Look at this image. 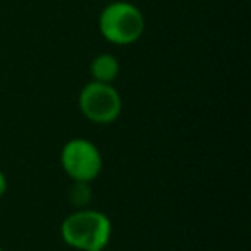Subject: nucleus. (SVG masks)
Returning <instances> with one entry per match:
<instances>
[{"label": "nucleus", "instance_id": "1", "mask_svg": "<svg viewBox=\"0 0 251 251\" xmlns=\"http://www.w3.org/2000/svg\"><path fill=\"white\" fill-rule=\"evenodd\" d=\"M112 222L103 212L79 208L60 224L64 243L76 251H103L112 239Z\"/></svg>", "mask_w": 251, "mask_h": 251}, {"label": "nucleus", "instance_id": "2", "mask_svg": "<svg viewBox=\"0 0 251 251\" xmlns=\"http://www.w3.org/2000/svg\"><path fill=\"white\" fill-rule=\"evenodd\" d=\"M145 16L131 2L115 0L105 5L98 16L100 35L108 43L117 47H127L136 43L145 33Z\"/></svg>", "mask_w": 251, "mask_h": 251}, {"label": "nucleus", "instance_id": "3", "mask_svg": "<svg viewBox=\"0 0 251 251\" xmlns=\"http://www.w3.org/2000/svg\"><path fill=\"white\" fill-rule=\"evenodd\" d=\"M77 107L83 117L93 124H112L122 112V97L114 84L91 79L81 88Z\"/></svg>", "mask_w": 251, "mask_h": 251}, {"label": "nucleus", "instance_id": "4", "mask_svg": "<svg viewBox=\"0 0 251 251\" xmlns=\"http://www.w3.org/2000/svg\"><path fill=\"white\" fill-rule=\"evenodd\" d=\"M62 171L74 182H91L100 176L103 167L101 151L86 138H73L60 150Z\"/></svg>", "mask_w": 251, "mask_h": 251}, {"label": "nucleus", "instance_id": "5", "mask_svg": "<svg viewBox=\"0 0 251 251\" xmlns=\"http://www.w3.org/2000/svg\"><path fill=\"white\" fill-rule=\"evenodd\" d=\"M91 79L98 83H114L121 73L119 60L112 53H98L90 64Z\"/></svg>", "mask_w": 251, "mask_h": 251}, {"label": "nucleus", "instance_id": "6", "mask_svg": "<svg viewBox=\"0 0 251 251\" xmlns=\"http://www.w3.org/2000/svg\"><path fill=\"white\" fill-rule=\"evenodd\" d=\"M91 188L90 182H74L71 188V203L76 205L77 208H84L91 201Z\"/></svg>", "mask_w": 251, "mask_h": 251}, {"label": "nucleus", "instance_id": "7", "mask_svg": "<svg viewBox=\"0 0 251 251\" xmlns=\"http://www.w3.org/2000/svg\"><path fill=\"white\" fill-rule=\"evenodd\" d=\"M7 193V177L2 171H0V198H4V195Z\"/></svg>", "mask_w": 251, "mask_h": 251}, {"label": "nucleus", "instance_id": "8", "mask_svg": "<svg viewBox=\"0 0 251 251\" xmlns=\"http://www.w3.org/2000/svg\"><path fill=\"white\" fill-rule=\"evenodd\" d=\"M0 251H4V248H0Z\"/></svg>", "mask_w": 251, "mask_h": 251}]
</instances>
